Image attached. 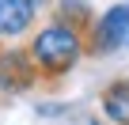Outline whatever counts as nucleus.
Wrapping results in <instances>:
<instances>
[{
    "mask_svg": "<svg viewBox=\"0 0 129 125\" xmlns=\"http://www.w3.org/2000/svg\"><path fill=\"white\" fill-rule=\"evenodd\" d=\"M30 57H34V65H38V76L46 84L61 80V76H69L76 68V61L87 53L84 46V34L72 30L69 23H61V19H49L46 27H38L30 34Z\"/></svg>",
    "mask_w": 129,
    "mask_h": 125,
    "instance_id": "f257e3e1",
    "label": "nucleus"
},
{
    "mask_svg": "<svg viewBox=\"0 0 129 125\" xmlns=\"http://www.w3.org/2000/svg\"><path fill=\"white\" fill-rule=\"evenodd\" d=\"M87 57H110L129 46V4H114L103 15H95L91 30L84 34Z\"/></svg>",
    "mask_w": 129,
    "mask_h": 125,
    "instance_id": "f03ea898",
    "label": "nucleus"
},
{
    "mask_svg": "<svg viewBox=\"0 0 129 125\" xmlns=\"http://www.w3.org/2000/svg\"><path fill=\"white\" fill-rule=\"evenodd\" d=\"M38 65H34V57L30 49L23 46H12V49H0V91H8V95H23L38 84Z\"/></svg>",
    "mask_w": 129,
    "mask_h": 125,
    "instance_id": "7ed1b4c3",
    "label": "nucleus"
},
{
    "mask_svg": "<svg viewBox=\"0 0 129 125\" xmlns=\"http://www.w3.org/2000/svg\"><path fill=\"white\" fill-rule=\"evenodd\" d=\"M34 19H38L34 0H0V38L4 42H15V38L30 34Z\"/></svg>",
    "mask_w": 129,
    "mask_h": 125,
    "instance_id": "20e7f679",
    "label": "nucleus"
},
{
    "mask_svg": "<svg viewBox=\"0 0 129 125\" xmlns=\"http://www.w3.org/2000/svg\"><path fill=\"white\" fill-rule=\"evenodd\" d=\"M99 106H103L106 121H114V125H129V76L110 80V84L103 87V95H99Z\"/></svg>",
    "mask_w": 129,
    "mask_h": 125,
    "instance_id": "39448f33",
    "label": "nucleus"
},
{
    "mask_svg": "<svg viewBox=\"0 0 129 125\" xmlns=\"http://www.w3.org/2000/svg\"><path fill=\"white\" fill-rule=\"evenodd\" d=\"M53 19H61V23H69L72 30L87 34L91 23H95V12H91L87 0H53Z\"/></svg>",
    "mask_w": 129,
    "mask_h": 125,
    "instance_id": "423d86ee",
    "label": "nucleus"
},
{
    "mask_svg": "<svg viewBox=\"0 0 129 125\" xmlns=\"http://www.w3.org/2000/svg\"><path fill=\"white\" fill-rule=\"evenodd\" d=\"M91 125H103V121H91Z\"/></svg>",
    "mask_w": 129,
    "mask_h": 125,
    "instance_id": "0eeeda50",
    "label": "nucleus"
}]
</instances>
